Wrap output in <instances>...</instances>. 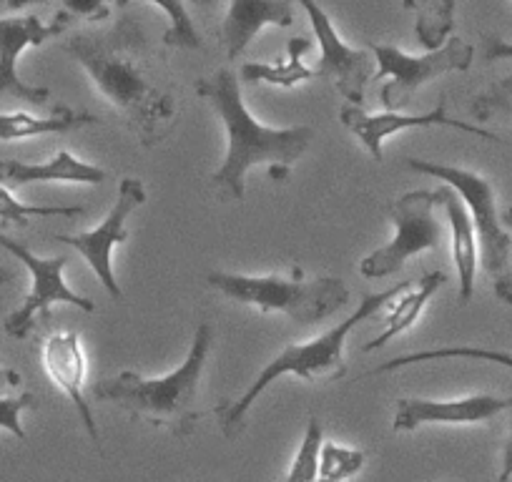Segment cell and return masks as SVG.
I'll use <instances>...</instances> for the list:
<instances>
[{
  "instance_id": "obj_1",
  "label": "cell",
  "mask_w": 512,
  "mask_h": 482,
  "mask_svg": "<svg viewBox=\"0 0 512 482\" xmlns=\"http://www.w3.org/2000/svg\"><path fill=\"white\" fill-rule=\"evenodd\" d=\"M63 51L144 149H156L174 134L179 93L136 18L121 13L108 28L76 31Z\"/></svg>"
},
{
  "instance_id": "obj_2",
  "label": "cell",
  "mask_w": 512,
  "mask_h": 482,
  "mask_svg": "<svg viewBox=\"0 0 512 482\" xmlns=\"http://www.w3.org/2000/svg\"><path fill=\"white\" fill-rule=\"evenodd\" d=\"M196 93L209 103L226 129L224 161L209 179L211 191L224 204L244 201V179L249 169H292L317 136V129L309 124L289 129H269L259 124L241 101L239 81L229 68H219L214 76L196 78Z\"/></svg>"
},
{
  "instance_id": "obj_3",
  "label": "cell",
  "mask_w": 512,
  "mask_h": 482,
  "mask_svg": "<svg viewBox=\"0 0 512 482\" xmlns=\"http://www.w3.org/2000/svg\"><path fill=\"white\" fill-rule=\"evenodd\" d=\"M214 347V324L201 322L186 359L164 377H144L134 370H123L116 377L96 382L93 397L126 410L136 420L154 427H166L179 440H189L201 420L199 387Z\"/></svg>"
},
{
  "instance_id": "obj_4",
  "label": "cell",
  "mask_w": 512,
  "mask_h": 482,
  "mask_svg": "<svg viewBox=\"0 0 512 482\" xmlns=\"http://www.w3.org/2000/svg\"><path fill=\"white\" fill-rule=\"evenodd\" d=\"M412 287V282H400L397 287L384 289L377 294H364L362 302H359L357 312L349 314L344 322H339L337 327H332L329 332H324L322 337L312 339V342L304 344H289L284 347L272 362L262 367V372L254 377L249 387L244 390V395L239 400H224L221 405H216L214 417L219 422L221 432H224L226 440H236V437L244 432L246 417H249L251 407L256 405V400L264 395L269 385L279 380L284 375H297L307 382H319L329 380L337 382L347 375V359H344V342L352 334L354 327H359L362 322L372 319L379 309H384L387 304L397 302L400 294H405Z\"/></svg>"
},
{
  "instance_id": "obj_5",
  "label": "cell",
  "mask_w": 512,
  "mask_h": 482,
  "mask_svg": "<svg viewBox=\"0 0 512 482\" xmlns=\"http://www.w3.org/2000/svg\"><path fill=\"white\" fill-rule=\"evenodd\" d=\"M206 284L234 304L254 307L264 314L282 312L302 327L324 322L349 302V289L342 279H307L302 267L289 269V277H279V274L246 277V274L234 272H209Z\"/></svg>"
},
{
  "instance_id": "obj_6",
  "label": "cell",
  "mask_w": 512,
  "mask_h": 482,
  "mask_svg": "<svg viewBox=\"0 0 512 482\" xmlns=\"http://www.w3.org/2000/svg\"><path fill=\"white\" fill-rule=\"evenodd\" d=\"M369 51L379 63V81L390 78L379 91L387 113H400L402 108L410 106L422 86L435 81L442 73L470 71L475 61V46L460 36H450V41L440 51L425 53V56H410L390 43H369Z\"/></svg>"
},
{
  "instance_id": "obj_7",
  "label": "cell",
  "mask_w": 512,
  "mask_h": 482,
  "mask_svg": "<svg viewBox=\"0 0 512 482\" xmlns=\"http://www.w3.org/2000/svg\"><path fill=\"white\" fill-rule=\"evenodd\" d=\"M437 209L440 206L435 191L417 189L402 194L390 209V219L397 229L395 239L367 254L359 262V274L364 279L392 277L402 272V267L417 254L440 249L445 241V229L435 216Z\"/></svg>"
},
{
  "instance_id": "obj_8",
  "label": "cell",
  "mask_w": 512,
  "mask_h": 482,
  "mask_svg": "<svg viewBox=\"0 0 512 482\" xmlns=\"http://www.w3.org/2000/svg\"><path fill=\"white\" fill-rule=\"evenodd\" d=\"M405 166L410 171H417V174L435 176V179L445 181V186L457 191V196L465 201L467 211H470L472 224H475L477 241H480L482 267L492 277H500L507 269V259L512 254V236L502 226V216L497 214L495 189H492L490 181L485 176L475 174V171L437 164V161L405 159Z\"/></svg>"
},
{
  "instance_id": "obj_9",
  "label": "cell",
  "mask_w": 512,
  "mask_h": 482,
  "mask_svg": "<svg viewBox=\"0 0 512 482\" xmlns=\"http://www.w3.org/2000/svg\"><path fill=\"white\" fill-rule=\"evenodd\" d=\"M0 247L6 249L8 254H13L18 262L26 264V269L31 272V292H28L26 302L16 312L8 314L6 322H3L8 337L26 339L33 332V327H36L38 319H51V307L58 302L71 304V307L81 309L86 314L96 312V302L73 292L66 284V279H63L68 257H36L26 244L13 241L6 231H0Z\"/></svg>"
},
{
  "instance_id": "obj_10",
  "label": "cell",
  "mask_w": 512,
  "mask_h": 482,
  "mask_svg": "<svg viewBox=\"0 0 512 482\" xmlns=\"http://www.w3.org/2000/svg\"><path fill=\"white\" fill-rule=\"evenodd\" d=\"M146 204V186L139 179H121L116 194V204L111 206L106 219L91 231H81V234H56L53 239L68 244V247L76 249L83 259L88 262V267L93 269V274L98 277V282L103 284L108 294H111L116 302H123V292L116 282V272H113V247L123 244L128 239L126 221L136 214L139 206Z\"/></svg>"
},
{
  "instance_id": "obj_11",
  "label": "cell",
  "mask_w": 512,
  "mask_h": 482,
  "mask_svg": "<svg viewBox=\"0 0 512 482\" xmlns=\"http://www.w3.org/2000/svg\"><path fill=\"white\" fill-rule=\"evenodd\" d=\"M76 16L66 8L53 16L51 23H43L41 16L28 13V16L0 18V101L13 98L28 106H46L51 91L43 86H31L18 76V58L26 48L43 46L48 38L61 36L63 31L73 26Z\"/></svg>"
},
{
  "instance_id": "obj_12",
  "label": "cell",
  "mask_w": 512,
  "mask_h": 482,
  "mask_svg": "<svg viewBox=\"0 0 512 482\" xmlns=\"http://www.w3.org/2000/svg\"><path fill=\"white\" fill-rule=\"evenodd\" d=\"M339 121L362 141L364 149L369 151V156L377 161H382L384 151L382 144L390 136L400 134V131L407 129H455V131H465V134L477 136V139L492 141V144H505L495 131L482 129V126L467 124V121H457V118L447 116V96L440 98L437 108L432 111L420 113V116H405V113H367L364 108L357 106H344L339 111Z\"/></svg>"
},
{
  "instance_id": "obj_13",
  "label": "cell",
  "mask_w": 512,
  "mask_h": 482,
  "mask_svg": "<svg viewBox=\"0 0 512 482\" xmlns=\"http://www.w3.org/2000/svg\"><path fill=\"white\" fill-rule=\"evenodd\" d=\"M312 21V31L317 36L322 58H319L317 78L334 83L339 93L349 101V106H364V91L369 78L374 76V58L364 48H352L339 38L337 28L332 26L329 16L317 3H299Z\"/></svg>"
},
{
  "instance_id": "obj_14",
  "label": "cell",
  "mask_w": 512,
  "mask_h": 482,
  "mask_svg": "<svg viewBox=\"0 0 512 482\" xmlns=\"http://www.w3.org/2000/svg\"><path fill=\"white\" fill-rule=\"evenodd\" d=\"M512 397L495 395H470L462 400H410L397 402L395 432H412L422 425H477L497 417L500 412L510 410Z\"/></svg>"
},
{
  "instance_id": "obj_15",
  "label": "cell",
  "mask_w": 512,
  "mask_h": 482,
  "mask_svg": "<svg viewBox=\"0 0 512 482\" xmlns=\"http://www.w3.org/2000/svg\"><path fill=\"white\" fill-rule=\"evenodd\" d=\"M43 367H46V375L51 377L53 385H56L58 390L73 402L76 412L81 415L88 437H91L93 445L101 450V432H98L91 402H88L86 395H83L88 367H86V354H83L81 337L73 332L51 334V337L43 342Z\"/></svg>"
},
{
  "instance_id": "obj_16",
  "label": "cell",
  "mask_w": 512,
  "mask_h": 482,
  "mask_svg": "<svg viewBox=\"0 0 512 482\" xmlns=\"http://www.w3.org/2000/svg\"><path fill=\"white\" fill-rule=\"evenodd\" d=\"M294 13L297 8L289 0H234L219 33L226 58L236 61L256 33H262L267 26L289 28L294 23Z\"/></svg>"
},
{
  "instance_id": "obj_17",
  "label": "cell",
  "mask_w": 512,
  "mask_h": 482,
  "mask_svg": "<svg viewBox=\"0 0 512 482\" xmlns=\"http://www.w3.org/2000/svg\"><path fill=\"white\" fill-rule=\"evenodd\" d=\"M437 206L445 211L447 224H450L452 234V259L457 267V294L460 302L467 304L475 294V277H477V231L470 219L465 201L457 196L455 189L442 184L435 189Z\"/></svg>"
},
{
  "instance_id": "obj_18",
  "label": "cell",
  "mask_w": 512,
  "mask_h": 482,
  "mask_svg": "<svg viewBox=\"0 0 512 482\" xmlns=\"http://www.w3.org/2000/svg\"><path fill=\"white\" fill-rule=\"evenodd\" d=\"M108 179L101 166L78 161L68 151H58L46 164H28V161H0V184L6 189H18L28 184H51V181H63V184H88L101 186Z\"/></svg>"
},
{
  "instance_id": "obj_19",
  "label": "cell",
  "mask_w": 512,
  "mask_h": 482,
  "mask_svg": "<svg viewBox=\"0 0 512 482\" xmlns=\"http://www.w3.org/2000/svg\"><path fill=\"white\" fill-rule=\"evenodd\" d=\"M101 118L88 111H73L66 103H56L48 118H36L31 113H0V141H21L33 136L71 134L86 126H96Z\"/></svg>"
},
{
  "instance_id": "obj_20",
  "label": "cell",
  "mask_w": 512,
  "mask_h": 482,
  "mask_svg": "<svg viewBox=\"0 0 512 482\" xmlns=\"http://www.w3.org/2000/svg\"><path fill=\"white\" fill-rule=\"evenodd\" d=\"M445 282H447L445 272H430V274H425L420 282L412 284L405 294H400L395 302V307H392L390 317L384 319L382 334H377L372 342L364 344L362 352H374V349L384 347V344L390 342V339L400 337L402 332H407V329L417 322V317L422 314L425 304L435 297L437 289H440Z\"/></svg>"
},
{
  "instance_id": "obj_21",
  "label": "cell",
  "mask_w": 512,
  "mask_h": 482,
  "mask_svg": "<svg viewBox=\"0 0 512 482\" xmlns=\"http://www.w3.org/2000/svg\"><path fill=\"white\" fill-rule=\"evenodd\" d=\"M312 48V41L307 38H292L287 46V61L279 63H246L241 68V78L249 83H269L279 88H294L297 83L317 78V71L304 66L302 56Z\"/></svg>"
},
{
  "instance_id": "obj_22",
  "label": "cell",
  "mask_w": 512,
  "mask_h": 482,
  "mask_svg": "<svg viewBox=\"0 0 512 482\" xmlns=\"http://www.w3.org/2000/svg\"><path fill=\"white\" fill-rule=\"evenodd\" d=\"M437 359H475V362H492V365L507 367L512 372V354L502 352V349H487V347H435V349H422V352L402 354V357L390 359L372 370L369 375H387V372L405 370L410 365H420V362H437Z\"/></svg>"
},
{
  "instance_id": "obj_23",
  "label": "cell",
  "mask_w": 512,
  "mask_h": 482,
  "mask_svg": "<svg viewBox=\"0 0 512 482\" xmlns=\"http://www.w3.org/2000/svg\"><path fill=\"white\" fill-rule=\"evenodd\" d=\"M407 11L417 13V38H420L422 46L427 48V53L440 51L447 41H450V33L455 28V0H437V3H405Z\"/></svg>"
},
{
  "instance_id": "obj_24",
  "label": "cell",
  "mask_w": 512,
  "mask_h": 482,
  "mask_svg": "<svg viewBox=\"0 0 512 482\" xmlns=\"http://www.w3.org/2000/svg\"><path fill=\"white\" fill-rule=\"evenodd\" d=\"M83 206H28L21 204L6 186L0 184V226L8 229V226H21L26 229L31 224V219H48V216H73L83 214Z\"/></svg>"
},
{
  "instance_id": "obj_25",
  "label": "cell",
  "mask_w": 512,
  "mask_h": 482,
  "mask_svg": "<svg viewBox=\"0 0 512 482\" xmlns=\"http://www.w3.org/2000/svg\"><path fill=\"white\" fill-rule=\"evenodd\" d=\"M324 445V427L317 417H309L307 430H304L302 445H299L297 457L289 467L284 482H317L319 480V452Z\"/></svg>"
},
{
  "instance_id": "obj_26",
  "label": "cell",
  "mask_w": 512,
  "mask_h": 482,
  "mask_svg": "<svg viewBox=\"0 0 512 482\" xmlns=\"http://www.w3.org/2000/svg\"><path fill=\"white\" fill-rule=\"evenodd\" d=\"M154 8H159L161 13L169 16V26L164 31V43L176 51H199L204 48V38L196 31L194 21L189 16V8L184 3H169V0H159V3H151Z\"/></svg>"
},
{
  "instance_id": "obj_27",
  "label": "cell",
  "mask_w": 512,
  "mask_h": 482,
  "mask_svg": "<svg viewBox=\"0 0 512 482\" xmlns=\"http://www.w3.org/2000/svg\"><path fill=\"white\" fill-rule=\"evenodd\" d=\"M364 467V452L352 447L324 442L319 452V480L317 482H347Z\"/></svg>"
},
{
  "instance_id": "obj_28",
  "label": "cell",
  "mask_w": 512,
  "mask_h": 482,
  "mask_svg": "<svg viewBox=\"0 0 512 482\" xmlns=\"http://www.w3.org/2000/svg\"><path fill=\"white\" fill-rule=\"evenodd\" d=\"M470 113L477 121H492V118H505L512 124V76L492 83L487 91L477 93L470 103Z\"/></svg>"
},
{
  "instance_id": "obj_29",
  "label": "cell",
  "mask_w": 512,
  "mask_h": 482,
  "mask_svg": "<svg viewBox=\"0 0 512 482\" xmlns=\"http://www.w3.org/2000/svg\"><path fill=\"white\" fill-rule=\"evenodd\" d=\"M36 407V395L33 392H23L18 397H0V427L26 442V430L21 425V412Z\"/></svg>"
},
{
  "instance_id": "obj_30",
  "label": "cell",
  "mask_w": 512,
  "mask_h": 482,
  "mask_svg": "<svg viewBox=\"0 0 512 482\" xmlns=\"http://www.w3.org/2000/svg\"><path fill=\"white\" fill-rule=\"evenodd\" d=\"M63 8L68 13H73L76 21L78 18H86V21H106L111 16V8L106 3H101V0H66Z\"/></svg>"
},
{
  "instance_id": "obj_31",
  "label": "cell",
  "mask_w": 512,
  "mask_h": 482,
  "mask_svg": "<svg viewBox=\"0 0 512 482\" xmlns=\"http://www.w3.org/2000/svg\"><path fill=\"white\" fill-rule=\"evenodd\" d=\"M482 58L487 63L512 61V41H505L495 33H487V36H482Z\"/></svg>"
},
{
  "instance_id": "obj_32",
  "label": "cell",
  "mask_w": 512,
  "mask_h": 482,
  "mask_svg": "<svg viewBox=\"0 0 512 482\" xmlns=\"http://www.w3.org/2000/svg\"><path fill=\"white\" fill-rule=\"evenodd\" d=\"M502 226L512 231V206L502 214ZM495 297L512 307V267H507L500 277H495Z\"/></svg>"
},
{
  "instance_id": "obj_33",
  "label": "cell",
  "mask_w": 512,
  "mask_h": 482,
  "mask_svg": "<svg viewBox=\"0 0 512 482\" xmlns=\"http://www.w3.org/2000/svg\"><path fill=\"white\" fill-rule=\"evenodd\" d=\"M512 480V425H510V435H507L505 447H502V465H500V475H497V482H510Z\"/></svg>"
},
{
  "instance_id": "obj_34",
  "label": "cell",
  "mask_w": 512,
  "mask_h": 482,
  "mask_svg": "<svg viewBox=\"0 0 512 482\" xmlns=\"http://www.w3.org/2000/svg\"><path fill=\"white\" fill-rule=\"evenodd\" d=\"M18 385H21V375L16 370H8V367L0 365V392H6Z\"/></svg>"
},
{
  "instance_id": "obj_35",
  "label": "cell",
  "mask_w": 512,
  "mask_h": 482,
  "mask_svg": "<svg viewBox=\"0 0 512 482\" xmlns=\"http://www.w3.org/2000/svg\"><path fill=\"white\" fill-rule=\"evenodd\" d=\"M11 279H13V274L8 272L6 267H0V284H8V282H11Z\"/></svg>"
}]
</instances>
